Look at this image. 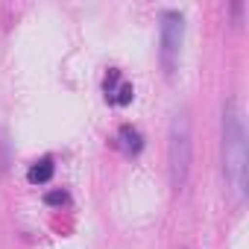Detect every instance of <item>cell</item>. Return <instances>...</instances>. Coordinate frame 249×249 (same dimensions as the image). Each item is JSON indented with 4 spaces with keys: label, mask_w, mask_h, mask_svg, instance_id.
Segmentation results:
<instances>
[{
    "label": "cell",
    "mask_w": 249,
    "mask_h": 249,
    "mask_svg": "<svg viewBox=\"0 0 249 249\" xmlns=\"http://www.w3.org/2000/svg\"><path fill=\"white\" fill-rule=\"evenodd\" d=\"M220 161H223V182L226 194L234 205L246 199L249 182V147H246V123L237 100L223 103V123H220Z\"/></svg>",
    "instance_id": "6da1fadb"
},
{
    "label": "cell",
    "mask_w": 249,
    "mask_h": 249,
    "mask_svg": "<svg viewBox=\"0 0 249 249\" xmlns=\"http://www.w3.org/2000/svg\"><path fill=\"white\" fill-rule=\"evenodd\" d=\"M191 159H194L191 114H188V108H179L170 120V132H167V173H170V188L176 194L188 185Z\"/></svg>",
    "instance_id": "7a4b0ae2"
},
{
    "label": "cell",
    "mask_w": 249,
    "mask_h": 249,
    "mask_svg": "<svg viewBox=\"0 0 249 249\" xmlns=\"http://www.w3.org/2000/svg\"><path fill=\"white\" fill-rule=\"evenodd\" d=\"M182 41H185V15L176 9H164L159 24V59L167 76H173L179 68Z\"/></svg>",
    "instance_id": "3957f363"
},
{
    "label": "cell",
    "mask_w": 249,
    "mask_h": 249,
    "mask_svg": "<svg viewBox=\"0 0 249 249\" xmlns=\"http://www.w3.org/2000/svg\"><path fill=\"white\" fill-rule=\"evenodd\" d=\"M53 173H56L53 159H41V161H36V164L27 170V179H30V185H47V182L53 179Z\"/></svg>",
    "instance_id": "277c9868"
},
{
    "label": "cell",
    "mask_w": 249,
    "mask_h": 249,
    "mask_svg": "<svg viewBox=\"0 0 249 249\" xmlns=\"http://www.w3.org/2000/svg\"><path fill=\"white\" fill-rule=\"evenodd\" d=\"M120 147H123V153H126V156H138V153L144 150L141 132L132 129V126H123V129H120Z\"/></svg>",
    "instance_id": "5b68a950"
},
{
    "label": "cell",
    "mask_w": 249,
    "mask_h": 249,
    "mask_svg": "<svg viewBox=\"0 0 249 249\" xmlns=\"http://www.w3.org/2000/svg\"><path fill=\"white\" fill-rule=\"evenodd\" d=\"M132 97H135L132 85H129V82H120V85H117V91L108 97V103H114V106H129V103H132Z\"/></svg>",
    "instance_id": "8992f818"
},
{
    "label": "cell",
    "mask_w": 249,
    "mask_h": 249,
    "mask_svg": "<svg viewBox=\"0 0 249 249\" xmlns=\"http://www.w3.org/2000/svg\"><path fill=\"white\" fill-rule=\"evenodd\" d=\"M44 202H47V205H65V202H68V194H65V191H53V194L44 196Z\"/></svg>",
    "instance_id": "52a82bcc"
}]
</instances>
